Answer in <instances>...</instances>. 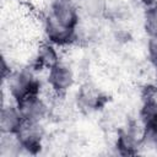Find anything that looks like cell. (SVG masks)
<instances>
[{
	"label": "cell",
	"instance_id": "obj_1",
	"mask_svg": "<svg viewBox=\"0 0 157 157\" xmlns=\"http://www.w3.org/2000/svg\"><path fill=\"white\" fill-rule=\"evenodd\" d=\"M7 85L11 96L17 102L22 101L26 97L38 94L39 91V82L31 72L25 70L9 75Z\"/></svg>",
	"mask_w": 157,
	"mask_h": 157
},
{
	"label": "cell",
	"instance_id": "obj_2",
	"mask_svg": "<svg viewBox=\"0 0 157 157\" xmlns=\"http://www.w3.org/2000/svg\"><path fill=\"white\" fill-rule=\"evenodd\" d=\"M15 135L23 150L31 153H36L40 148L43 134L38 121L23 120Z\"/></svg>",
	"mask_w": 157,
	"mask_h": 157
},
{
	"label": "cell",
	"instance_id": "obj_3",
	"mask_svg": "<svg viewBox=\"0 0 157 157\" xmlns=\"http://www.w3.org/2000/svg\"><path fill=\"white\" fill-rule=\"evenodd\" d=\"M52 17L65 27L74 28L78 21V13L76 6L71 0H54L52 5Z\"/></svg>",
	"mask_w": 157,
	"mask_h": 157
},
{
	"label": "cell",
	"instance_id": "obj_4",
	"mask_svg": "<svg viewBox=\"0 0 157 157\" xmlns=\"http://www.w3.org/2000/svg\"><path fill=\"white\" fill-rule=\"evenodd\" d=\"M17 107L23 119L29 120V121L39 123V120H42L48 113L47 104L38 97V94H33V96L23 98L22 101L17 102Z\"/></svg>",
	"mask_w": 157,
	"mask_h": 157
},
{
	"label": "cell",
	"instance_id": "obj_5",
	"mask_svg": "<svg viewBox=\"0 0 157 157\" xmlns=\"http://www.w3.org/2000/svg\"><path fill=\"white\" fill-rule=\"evenodd\" d=\"M44 31L45 34L48 37V39L53 43V44H67L74 39V34H75V29L74 28H69L63 26L61 23H59L54 17H52L49 15V17L45 20V26H44Z\"/></svg>",
	"mask_w": 157,
	"mask_h": 157
},
{
	"label": "cell",
	"instance_id": "obj_6",
	"mask_svg": "<svg viewBox=\"0 0 157 157\" xmlns=\"http://www.w3.org/2000/svg\"><path fill=\"white\" fill-rule=\"evenodd\" d=\"M48 82L50 87L56 92H65L74 83V75L69 66L64 64H56L49 69Z\"/></svg>",
	"mask_w": 157,
	"mask_h": 157
},
{
	"label": "cell",
	"instance_id": "obj_7",
	"mask_svg": "<svg viewBox=\"0 0 157 157\" xmlns=\"http://www.w3.org/2000/svg\"><path fill=\"white\" fill-rule=\"evenodd\" d=\"M23 120L25 119L18 107H13V105L4 107L1 109V115H0V128L2 134H16Z\"/></svg>",
	"mask_w": 157,
	"mask_h": 157
},
{
	"label": "cell",
	"instance_id": "obj_8",
	"mask_svg": "<svg viewBox=\"0 0 157 157\" xmlns=\"http://www.w3.org/2000/svg\"><path fill=\"white\" fill-rule=\"evenodd\" d=\"M144 140V132L139 134L136 129H128V131H124L118 137V148L124 155H132L136 152V148L139 147L140 142Z\"/></svg>",
	"mask_w": 157,
	"mask_h": 157
},
{
	"label": "cell",
	"instance_id": "obj_9",
	"mask_svg": "<svg viewBox=\"0 0 157 157\" xmlns=\"http://www.w3.org/2000/svg\"><path fill=\"white\" fill-rule=\"evenodd\" d=\"M141 119L145 125V130L157 131V98L155 93L147 94L144 107L141 109Z\"/></svg>",
	"mask_w": 157,
	"mask_h": 157
},
{
	"label": "cell",
	"instance_id": "obj_10",
	"mask_svg": "<svg viewBox=\"0 0 157 157\" xmlns=\"http://www.w3.org/2000/svg\"><path fill=\"white\" fill-rule=\"evenodd\" d=\"M37 64L40 67L52 69L56 64H59L58 53L52 44H42L37 53Z\"/></svg>",
	"mask_w": 157,
	"mask_h": 157
},
{
	"label": "cell",
	"instance_id": "obj_11",
	"mask_svg": "<svg viewBox=\"0 0 157 157\" xmlns=\"http://www.w3.org/2000/svg\"><path fill=\"white\" fill-rule=\"evenodd\" d=\"M81 103L85 107L88 108H97V105H99V101H101V96L97 91H94V88H88V87H83L80 92L78 96Z\"/></svg>",
	"mask_w": 157,
	"mask_h": 157
},
{
	"label": "cell",
	"instance_id": "obj_12",
	"mask_svg": "<svg viewBox=\"0 0 157 157\" xmlns=\"http://www.w3.org/2000/svg\"><path fill=\"white\" fill-rule=\"evenodd\" d=\"M105 6L102 0H86L85 10L91 16H98L104 11Z\"/></svg>",
	"mask_w": 157,
	"mask_h": 157
},
{
	"label": "cell",
	"instance_id": "obj_13",
	"mask_svg": "<svg viewBox=\"0 0 157 157\" xmlns=\"http://www.w3.org/2000/svg\"><path fill=\"white\" fill-rule=\"evenodd\" d=\"M146 31L150 36L157 34V10L150 9L146 15Z\"/></svg>",
	"mask_w": 157,
	"mask_h": 157
},
{
	"label": "cell",
	"instance_id": "obj_14",
	"mask_svg": "<svg viewBox=\"0 0 157 157\" xmlns=\"http://www.w3.org/2000/svg\"><path fill=\"white\" fill-rule=\"evenodd\" d=\"M147 50L150 58L157 63V34L156 36H150L148 43H147Z\"/></svg>",
	"mask_w": 157,
	"mask_h": 157
},
{
	"label": "cell",
	"instance_id": "obj_15",
	"mask_svg": "<svg viewBox=\"0 0 157 157\" xmlns=\"http://www.w3.org/2000/svg\"><path fill=\"white\" fill-rule=\"evenodd\" d=\"M156 77H157V69H156Z\"/></svg>",
	"mask_w": 157,
	"mask_h": 157
}]
</instances>
